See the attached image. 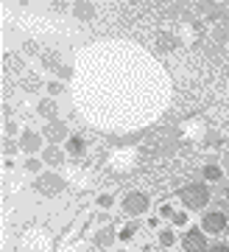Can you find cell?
<instances>
[{"instance_id":"cell-1","label":"cell","mask_w":229,"mask_h":252,"mask_svg":"<svg viewBox=\"0 0 229 252\" xmlns=\"http://www.w3.org/2000/svg\"><path fill=\"white\" fill-rule=\"evenodd\" d=\"M179 196H182L185 207L201 210V207H207V202H210V188H207L204 182H190V185H185V188L179 190Z\"/></svg>"},{"instance_id":"cell-2","label":"cell","mask_w":229,"mask_h":252,"mask_svg":"<svg viewBox=\"0 0 229 252\" xmlns=\"http://www.w3.org/2000/svg\"><path fill=\"white\" fill-rule=\"evenodd\" d=\"M34 188H36L39 196L51 199V196H59V193L64 190V180L59 177V174H39L36 182H34Z\"/></svg>"},{"instance_id":"cell-3","label":"cell","mask_w":229,"mask_h":252,"mask_svg":"<svg viewBox=\"0 0 229 252\" xmlns=\"http://www.w3.org/2000/svg\"><path fill=\"white\" fill-rule=\"evenodd\" d=\"M123 210L129 213V216H143V213L148 210V196H145V193H140V190H132V193H126Z\"/></svg>"},{"instance_id":"cell-4","label":"cell","mask_w":229,"mask_h":252,"mask_svg":"<svg viewBox=\"0 0 229 252\" xmlns=\"http://www.w3.org/2000/svg\"><path fill=\"white\" fill-rule=\"evenodd\" d=\"M182 247H185V252H207L210 247H207V235L201 233V230H187L185 238H182Z\"/></svg>"},{"instance_id":"cell-5","label":"cell","mask_w":229,"mask_h":252,"mask_svg":"<svg viewBox=\"0 0 229 252\" xmlns=\"http://www.w3.org/2000/svg\"><path fill=\"white\" fill-rule=\"evenodd\" d=\"M42 137H45V140H48L51 146H56V143H62V140H67V124H64V121H48V124H45Z\"/></svg>"},{"instance_id":"cell-6","label":"cell","mask_w":229,"mask_h":252,"mask_svg":"<svg viewBox=\"0 0 229 252\" xmlns=\"http://www.w3.org/2000/svg\"><path fill=\"white\" fill-rule=\"evenodd\" d=\"M224 227H227V216H224L221 210L204 213V219H201V230L204 233H224Z\"/></svg>"},{"instance_id":"cell-7","label":"cell","mask_w":229,"mask_h":252,"mask_svg":"<svg viewBox=\"0 0 229 252\" xmlns=\"http://www.w3.org/2000/svg\"><path fill=\"white\" fill-rule=\"evenodd\" d=\"M20 149L28 154H36L39 149H42V135H36V132H23V137H20Z\"/></svg>"},{"instance_id":"cell-8","label":"cell","mask_w":229,"mask_h":252,"mask_svg":"<svg viewBox=\"0 0 229 252\" xmlns=\"http://www.w3.org/2000/svg\"><path fill=\"white\" fill-rule=\"evenodd\" d=\"M42 162H48V165H62L64 152L59 149V146H45L42 149Z\"/></svg>"},{"instance_id":"cell-9","label":"cell","mask_w":229,"mask_h":252,"mask_svg":"<svg viewBox=\"0 0 229 252\" xmlns=\"http://www.w3.org/2000/svg\"><path fill=\"white\" fill-rule=\"evenodd\" d=\"M36 112H39L42 118H48V121H56L59 107H56V101H53V98H42L39 104H36Z\"/></svg>"},{"instance_id":"cell-10","label":"cell","mask_w":229,"mask_h":252,"mask_svg":"<svg viewBox=\"0 0 229 252\" xmlns=\"http://www.w3.org/2000/svg\"><path fill=\"white\" fill-rule=\"evenodd\" d=\"M73 14L79 20H92L95 17V6L87 3V0H79V3H73Z\"/></svg>"},{"instance_id":"cell-11","label":"cell","mask_w":229,"mask_h":252,"mask_svg":"<svg viewBox=\"0 0 229 252\" xmlns=\"http://www.w3.org/2000/svg\"><path fill=\"white\" fill-rule=\"evenodd\" d=\"M114 238H117V233H114L112 227H101V230L95 233V244H98V247H112Z\"/></svg>"},{"instance_id":"cell-12","label":"cell","mask_w":229,"mask_h":252,"mask_svg":"<svg viewBox=\"0 0 229 252\" xmlns=\"http://www.w3.org/2000/svg\"><path fill=\"white\" fill-rule=\"evenodd\" d=\"M23 87H26L28 93H36L39 90V79H36L34 73H26V76H23Z\"/></svg>"},{"instance_id":"cell-13","label":"cell","mask_w":229,"mask_h":252,"mask_svg":"<svg viewBox=\"0 0 229 252\" xmlns=\"http://www.w3.org/2000/svg\"><path fill=\"white\" fill-rule=\"evenodd\" d=\"M67 152L70 154H84V140H81V137H70V140H67Z\"/></svg>"},{"instance_id":"cell-14","label":"cell","mask_w":229,"mask_h":252,"mask_svg":"<svg viewBox=\"0 0 229 252\" xmlns=\"http://www.w3.org/2000/svg\"><path fill=\"white\" fill-rule=\"evenodd\" d=\"M42 62H45V67H53V70H59V59H56V51H45V54H42Z\"/></svg>"},{"instance_id":"cell-15","label":"cell","mask_w":229,"mask_h":252,"mask_svg":"<svg viewBox=\"0 0 229 252\" xmlns=\"http://www.w3.org/2000/svg\"><path fill=\"white\" fill-rule=\"evenodd\" d=\"M173 241H176V235L171 233V230H162V233H159V244H162V247H173Z\"/></svg>"},{"instance_id":"cell-16","label":"cell","mask_w":229,"mask_h":252,"mask_svg":"<svg viewBox=\"0 0 229 252\" xmlns=\"http://www.w3.org/2000/svg\"><path fill=\"white\" fill-rule=\"evenodd\" d=\"M204 177H207V180H221V168L218 165H207V168H204Z\"/></svg>"},{"instance_id":"cell-17","label":"cell","mask_w":229,"mask_h":252,"mask_svg":"<svg viewBox=\"0 0 229 252\" xmlns=\"http://www.w3.org/2000/svg\"><path fill=\"white\" fill-rule=\"evenodd\" d=\"M39 168H42V162L36 160V157H31V160H26V171L36 174V171H39Z\"/></svg>"},{"instance_id":"cell-18","label":"cell","mask_w":229,"mask_h":252,"mask_svg":"<svg viewBox=\"0 0 229 252\" xmlns=\"http://www.w3.org/2000/svg\"><path fill=\"white\" fill-rule=\"evenodd\" d=\"M134 233H137V224H126V227H123V233H120V238H123V241H129Z\"/></svg>"},{"instance_id":"cell-19","label":"cell","mask_w":229,"mask_h":252,"mask_svg":"<svg viewBox=\"0 0 229 252\" xmlns=\"http://www.w3.org/2000/svg\"><path fill=\"white\" fill-rule=\"evenodd\" d=\"M173 224H176V227H185V224H187V213H182V210H179V213H173Z\"/></svg>"},{"instance_id":"cell-20","label":"cell","mask_w":229,"mask_h":252,"mask_svg":"<svg viewBox=\"0 0 229 252\" xmlns=\"http://www.w3.org/2000/svg\"><path fill=\"white\" fill-rule=\"evenodd\" d=\"M6 67H9V70H17V67H20V62H17V56H6Z\"/></svg>"},{"instance_id":"cell-21","label":"cell","mask_w":229,"mask_h":252,"mask_svg":"<svg viewBox=\"0 0 229 252\" xmlns=\"http://www.w3.org/2000/svg\"><path fill=\"white\" fill-rule=\"evenodd\" d=\"M48 93H51V95H59V93H62V84H59V81H51V84H48Z\"/></svg>"},{"instance_id":"cell-22","label":"cell","mask_w":229,"mask_h":252,"mask_svg":"<svg viewBox=\"0 0 229 252\" xmlns=\"http://www.w3.org/2000/svg\"><path fill=\"white\" fill-rule=\"evenodd\" d=\"M98 205L101 207H112V196H106V193L104 196H98Z\"/></svg>"},{"instance_id":"cell-23","label":"cell","mask_w":229,"mask_h":252,"mask_svg":"<svg viewBox=\"0 0 229 252\" xmlns=\"http://www.w3.org/2000/svg\"><path fill=\"white\" fill-rule=\"evenodd\" d=\"M159 216H165V219H173V210H171V207H162V210H159Z\"/></svg>"},{"instance_id":"cell-24","label":"cell","mask_w":229,"mask_h":252,"mask_svg":"<svg viewBox=\"0 0 229 252\" xmlns=\"http://www.w3.org/2000/svg\"><path fill=\"white\" fill-rule=\"evenodd\" d=\"M70 67H59V76H62V79H70Z\"/></svg>"},{"instance_id":"cell-25","label":"cell","mask_w":229,"mask_h":252,"mask_svg":"<svg viewBox=\"0 0 229 252\" xmlns=\"http://www.w3.org/2000/svg\"><path fill=\"white\" fill-rule=\"evenodd\" d=\"M11 152H17V146L11 143V140H6V154H11Z\"/></svg>"},{"instance_id":"cell-26","label":"cell","mask_w":229,"mask_h":252,"mask_svg":"<svg viewBox=\"0 0 229 252\" xmlns=\"http://www.w3.org/2000/svg\"><path fill=\"white\" fill-rule=\"evenodd\" d=\"M207 252H229V247H212V250H207Z\"/></svg>"},{"instance_id":"cell-27","label":"cell","mask_w":229,"mask_h":252,"mask_svg":"<svg viewBox=\"0 0 229 252\" xmlns=\"http://www.w3.org/2000/svg\"><path fill=\"white\" fill-rule=\"evenodd\" d=\"M117 252H129V250H117Z\"/></svg>"},{"instance_id":"cell-28","label":"cell","mask_w":229,"mask_h":252,"mask_svg":"<svg viewBox=\"0 0 229 252\" xmlns=\"http://www.w3.org/2000/svg\"><path fill=\"white\" fill-rule=\"evenodd\" d=\"M151 252H162V250H151Z\"/></svg>"},{"instance_id":"cell-29","label":"cell","mask_w":229,"mask_h":252,"mask_svg":"<svg viewBox=\"0 0 229 252\" xmlns=\"http://www.w3.org/2000/svg\"><path fill=\"white\" fill-rule=\"evenodd\" d=\"M227 193H229V190H227Z\"/></svg>"}]
</instances>
